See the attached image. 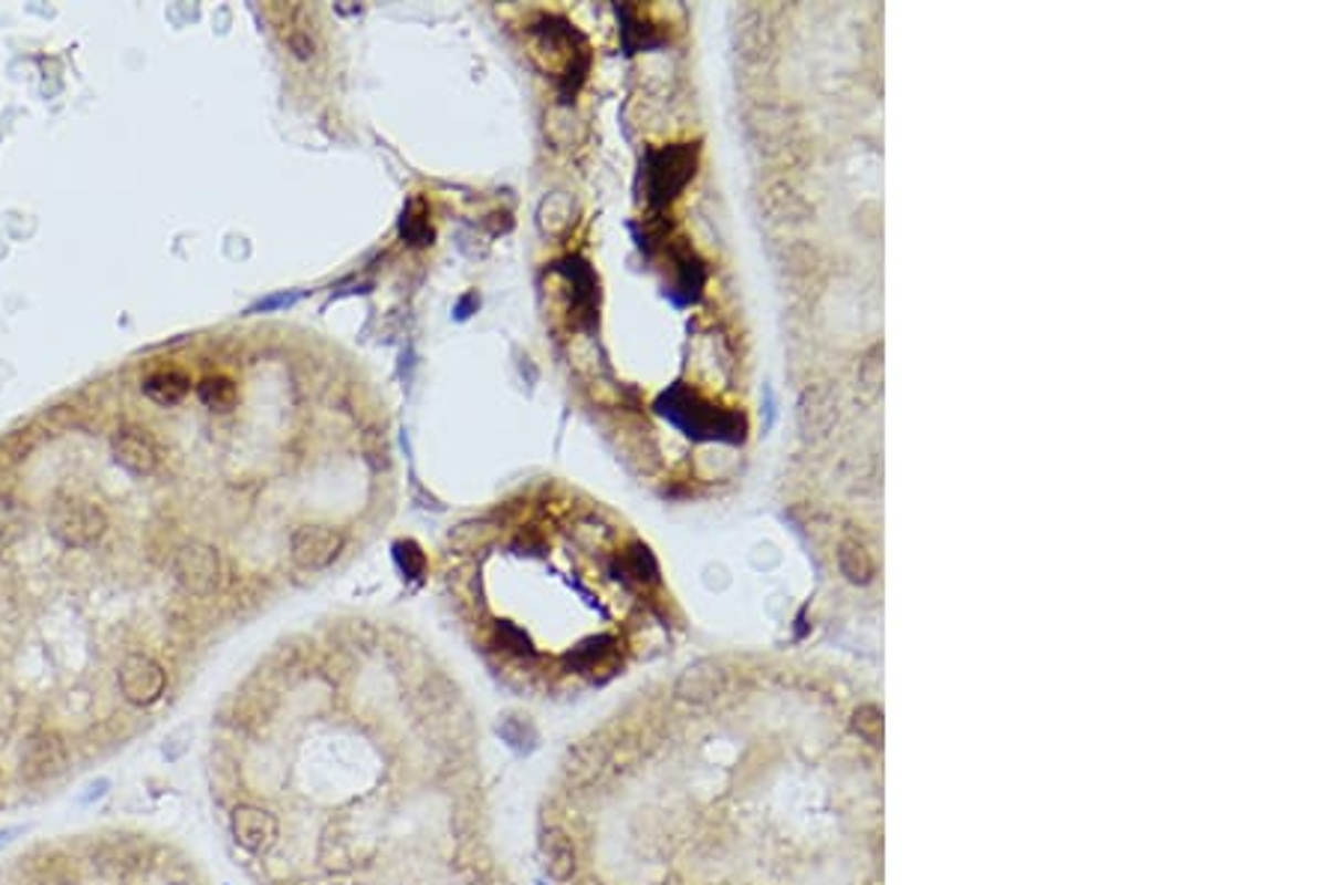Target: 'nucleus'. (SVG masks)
Segmentation results:
<instances>
[{"label":"nucleus","instance_id":"a211bd4d","mask_svg":"<svg viewBox=\"0 0 1341 885\" xmlns=\"http://www.w3.org/2000/svg\"><path fill=\"white\" fill-rule=\"evenodd\" d=\"M495 733L501 737V742L507 746V749H513L516 754H531V751L537 749V728L531 725L525 716H504V719L495 721Z\"/></svg>","mask_w":1341,"mask_h":885},{"label":"nucleus","instance_id":"20e7f679","mask_svg":"<svg viewBox=\"0 0 1341 885\" xmlns=\"http://www.w3.org/2000/svg\"><path fill=\"white\" fill-rule=\"evenodd\" d=\"M692 174H695V146L680 144L657 153L647 167V186H650L653 204L662 206L677 197V191H683Z\"/></svg>","mask_w":1341,"mask_h":885},{"label":"nucleus","instance_id":"dca6fc26","mask_svg":"<svg viewBox=\"0 0 1341 885\" xmlns=\"http://www.w3.org/2000/svg\"><path fill=\"white\" fill-rule=\"evenodd\" d=\"M617 566V579H624V582H636V584H657L659 582V564L657 558H653V552L647 549L645 543H632L627 549V552H620L615 561Z\"/></svg>","mask_w":1341,"mask_h":885},{"label":"nucleus","instance_id":"bb28decb","mask_svg":"<svg viewBox=\"0 0 1341 885\" xmlns=\"http://www.w3.org/2000/svg\"><path fill=\"white\" fill-rule=\"evenodd\" d=\"M483 537H486V528L480 522H469V525H460L457 531H451V545H457L462 552H471V549H478L483 543Z\"/></svg>","mask_w":1341,"mask_h":885},{"label":"nucleus","instance_id":"2eb2a0df","mask_svg":"<svg viewBox=\"0 0 1341 885\" xmlns=\"http://www.w3.org/2000/svg\"><path fill=\"white\" fill-rule=\"evenodd\" d=\"M573 221H576V200L567 191H552L539 200L537 225L546 236L567 233Z\"/></svg>","mask_w":1341,"mask_h":885},{"label":"nucleus","instance_id":"c756f323","mask_svg":"<svg viewBox=\"0 0 1341 885\" xmlns=\"http://www.w3.org/2000/svg\"><path fill=\"white\" fill-rule=\"evenodd\" d=\"M108 788H111L108 779L93 781V784H90V788H87L90 793L84 799H81V802H84V805H90V802H96V799H102V796H105V793H108Z\"/></svg>","mask_w":1341,"mask_h":885},{"label":"nucleus","instance_id":"1a4fd4ad","mask_svg":"<svg viewBox=\"0 0 1341 885\" xmlns=\"http://www.w3.org/2000/svg\"><path fill=\"white\" fill-rule=\"evenodd\" d=\"M66 746L60 742L57 733L40 730L33 733L24 746L21 754V775L28 781H51L66 772Z\"/></svg>","mask_w":1341,"mask_h":885},{"label":"nucleus","instance_id":"c85d7f7f","mask_svg":"<svg viewBox=\"0 0 1341 885\" xmlns=\"http://www.w3.org/2000/svg\"><path fill=\"white\" fill-rule=\"evenodd\" d=\"M290 49H293L295 58L311 60L314 58L316 45H314V40H311V33H293V37H290Z\"/></svg>","mask_w":1341,"mask_h":885},{"label":"nucleus","instance_id":"b1692460","mask_svg":"<svg viewBox=\"0 0 1341 885\" xmlns=\"http://www.w3.org/2000/svg\"><path fill=\"white\" fill-rule=\"evenodd\" d=\"M817 266V248L808 242H794L784 251V269L790 274H811Z\"/></svg>","mask_w":1341,"mask_h":885},{"label":"nucleus","instance_id":"393cba45","mask_svg":"<svg viewBox=\"0 0 1341 885\" xmlns=\"http://www.w3.org/2000/svg\"><path fill=\"white\" fill-rule=\"evenodd\" d=\"M394 558H397V564L409 579H418L427 570V555L421 552V545L411 543V540H400L394 545Z\"/></svg>","mask_w":1341,"mask_h":885},{"label":"nucleus","instance_id":"f3484780","mask_svg":"<svg viewBox=\"0 0 1341 885\" xmlns=\"http://www.w3.org/2000/svg\"><path fill=\"white\" fill-rule=\"evenodd\" d=\"M838 566L847 575V582L852 584H868L873 579V570H877L871 552L859 540H844L838 545Z\"/></svg>","mask_w":1341,"mask_h":885},{"label":"nucleus","instance_id":"6ab92c4d","mask_svg":"<svg viewBox=\"0 0 1341 885\" xmlns=\"http://www.w3.org/2000/svg\"><path fill=\"white\" fill-rule=\"evenodd\" d=\"M197 397H200L206 409L230 412L235 409V403H239V388H235V382L227 379V376H206V379L197 385Z\"/></svg>","mask_w":1341,"mask_h":885},{"label":"nucleus","instance_id":"9b49d317","mask_svg":"<svg viewBox=\"0 0 1341 885\" xmlns=\"http://www.w3.org/2000/svg\"><path fill=\"white\" fill-rule=\"evenodd\" d=\"M537 850H539V862H543V871H546V876L552 879V883H569V879L576 876V871H578L576 844H573V837H569L564 829H555V826L543 829V832H539Z\"/></svg>","mask_w":1341,"mask_h":885},{"label":"nucleus","instance_id":"412c9836","mask_svg":"<svg viewBox=\"0 0 1341 885\" xmlns=\"http://www.w3.org/2000/svg\"><path fill=\"white\" fill-rule=\"evenodd\" d=\"M573 543L582 549V552H588V555H594V552H603L608 545V537H611V531H608L603 522H597V519H578L576 525H573Z\"/></svg>","mask_w":1341,"mask_h":885},{"label":"nucleus","instance_id":"cd10ccee","mask_svg":"<svg viewBox=\"0 0 1341 885\" xmlns=\"http://www.w3.org/2000/svg\"><path fill=\"white\" fill-rule=\"evenodd\" d=\"M186 740H191V730H188V728H179L177 733H174V737H170V740H167V746H165V758H167V760H179V758H182V754H186V749H188V742H186Z\"/></svg>","mask_w":1341,"mask_h":885},{"label":"nucleus","instance_id":"0eeeda50","mask_svg":"<svg viewBox=\"0 0 1341 885\" xmlns=\"http://www.w3.org/2000/svg\"><path fill=\"white\" fill-rule=\"evenodd\" d=\"M727 691V671L722 662L698 659L685 665L674 680V698L689 707H706L715 704Z\"/></svg>","mask_w":1341,"mask_h":885},{"label":"nucleus","instance_id":"4be33fe9","mask_svg":"<svg viewBox=\"0 0 1341 885\" xmlns=\"http://www.w3.org/2000/svg\"><path fill=\"white\" fill-rule=\"evenodd\" d=\"M492 638H495V647L507 653V656H531V638L513 623H499Z\"/></svg>","mask_w":1341,"mask_h":885},{"label":"nucleus","instance_id":"aec40b11","mask_svg":"<svg viewBox=\"0 0 1341 885\" xmlns=\"http://www.w3.org/2000/svg\"><path fill=\"white\" fill-rule=\"evenodd\" d=\"M764 209L773 215L775 221H799V215L805 212V204L787 183H775V186L766 188Z\"/></svg>","mask_w":1341,"mask_h":885},{"label":"nucleus","instance_id":"f257e3e1","mask_svg":"<svg viewBox=\"0 0 1341 885\" xmlns=\"http://www.w3.org/2000/svg\"><path fill=\"white\" fill-rule=\"evenodd\" d=\"M108 531V516L87 498H60L51 510V534L63 545L87 549Z\"/></svg>","mask_w":1341,"mask_h":885},{"label":"nucleus","instance_id":"5701e85b","mask_svg":"<svg viewBox=\"0 0 1341 885\" xmlns=\"http://www.w3.org/2000/svg\"><path fill=\"white\" fill-rule=\"evenodd\" d=\"M859 385L865 388L868 397H877L882 388V346L865 352L862 364H859Z\"/></svg>","mask_w":1341,"mask_h":885},{"label":"nucleus","instance_id":"7ed1b4c3","mask_svg":"<svg viewBox=\"0 0 1341 885\" xmlns=\"http://www.w3.org/2000/svg\"><path fill=\"white\" fill-rule=\"evenodd\" d=\"M343 543H346V537H343L341 528L314 522V525L295 528L293 540H290V558L304 573H319V570L337 561V555L343 552Z\"/></svg>","mask_w":1341,"mask_h":885},{"label":"nucleus","instance_id":"9d476101","mask_svg":"<svg viewBox=\"0 0 1341 885\" xmlns=\"http://www.w3.org/2000/svg\"><path fill=\"white\" fill-rule=\"evenodd\" d=\"M608 763H611V751H608L606 742L599 737H588V740L569 746L561 769H564V779H567L569 788H594L599 775L608 769Z\"/></svg>","mask_w":1341,"mask_h":885},{"label":"nucleus","instance_id":"39448f33","mask_svg":"<svg viewBox=\"0 0 1341 885\" xmlns=\"http://www.w3.org/2000/svg\"><path fill=\"white\" fill-rule=\"evenodd\" d=\"M117 683L132 707H153L167 689V671L147 653H128L119 662Z\"/></svg>","mask_w":1341,"mask_h":885},{"label":"nucleus","instance_id":"6e6552de","mask_svg":"<svg viewBox=\"0 0 1341 885\" xmlns=\"http://www.w3.org/2000/svg\"><path fill=\"white\" fill-rule=\"evenodd\" d=\"M230 835L242 850L263 856L269 853L277 837H281V823L272 811L256 805H235L230 814Z\"/></svg>","mask_w":1341,"mask_h":885},{"label":"nucleus","instance_id":"4468645a","mask_svg":"<svg viewBox=\"0 0 1341 885\" xmlns=\"http://www.w3.org/2000/svg\"><path fill=\"white\" fill-rule=\"evenodd\" d=\"M569 665L576 671H615L617 668V642L611 635H594L578 644L576 650L569 653Z\"/></svg>","mask_w":1341,"mask_h":885},{"label":"nucleus","instance_id":"f8f14e48","mask_svg":"<svg viewBox=\"0 0 1341 885\" xmlns=\"http://www.w3.org/2000/svg\"><path fill=\"white\" fill-rule=\"evenodd\" d=\"M543 132H546V140L555 146V149H561V153H573V149H578V146L585 144V137H588V123L582 119V114H578L576 107L569 105V102H558V105H552L546 111Z\"/></svg>","mask_w":1341,"mask_h":885},{"label":"nucleus","instance_id":"a878e982","mask_svg":"<svg viewBox=\"0 0 1341 885\" xmlns=\"http://www.w3.org/2000/svg\"><path fill=\"white\" fill-rule=\"evenodd\" d=\"M402 236L409 239L411 244H427L432 239V230H430V221H427V215H415V206H411L409 212L402 215Z\"/></svg>","mask_w":1341,"mask_h":885},{"label":"nucleus","instance_id":"423d86ee","mask_svg":"<svg viewBox=\"0 0 1341 885\" xmlns=\"http://www.w3.org/2000/svg\"><path fill=\"white\" fill-rule=\"evenodd\" d=\"M111 454H114V462L126 468L132 477L156 475L161 466V448H158L156 436L137 424H123L111 436Z\"/></svg>","mask_w":1341,"mask_h":885},{"label":"nucleus","instance_id":"ddd939ff","mask_svg":"<svg viewBox=\"0 0 1341 885\" xmlns=\"http://www.w3.org/2000/svg\"><path fill=\"white\" fill-rule=\"evenodd\" d=\"M140 391H144V397L153 399L156 406L170 409V406H179V403L188 397L191 379H188V373L177 371V367H158V371L144 376Z\"/></svg>","mask_w":1341,"mask_h":885},{"label":"nucleus","instance_id":"f03ea898","mask_svg":"<svg viewBox=\"0 0 1341 885\" xmlns=\"http://www.w3.org/2000/svg\"><path fill=\"white\" fill-rule=\"evenodd\" d=\"M221 575H224V564H221L216 545L195 540V543L182 545L174 558V579L191 596L216 594L221 587Z\"/></svg>","mask_w":1341,"mask_h":885}]
</instances>
